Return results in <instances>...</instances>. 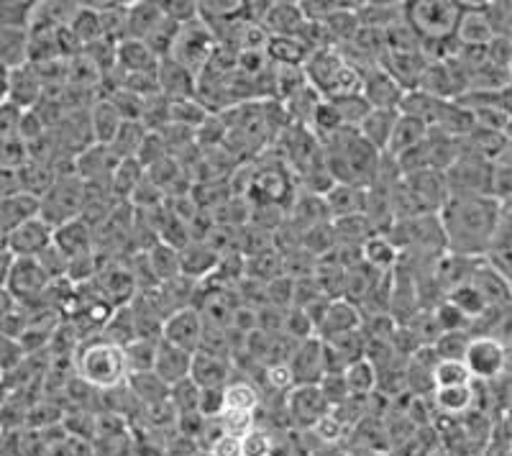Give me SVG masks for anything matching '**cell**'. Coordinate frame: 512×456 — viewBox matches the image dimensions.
<instances>
[{"label":"cell","mask_w":512,"mask_h":456,"mask_svg":"<svg viewBox=\"0 0 512 456\" xmlns=\"http://www.w3.org/2000/svg\"><path fill=\"white\" fill-rule=\"evenodd\" d=\"M505 211L495 198H451L438 213L446 254L484 259L492 254Z\"/></svg>","instance_id":"6da1fadb"},{"label":"cell","mask_w":512,"mask_h":456,"mask_svg":"<svg viewBox=\"0 0 512 456\" xmlns=\"http://www.w3.org/2000/svg\"><path fill=\"white\" fill-rule=\"evenodd\" d=\"M75 372L85 385L105 392L118 390L131 377L126 349L103 336L80 341V346L75 349Z\"/></svg>","instance_id":"7a4b0ae2"},{"label":"cell","mask_w":512,"mask_h":456,"mask_svg":"<svg viewBox=\"0 0 512 456\" xmlns=\"http://www.w3.org/2000/svg\"><path fill=\"white\" fill-rule=\"evenodd\" d=\"M405 18L420 41H443L456 36L461 0H413L405 3Z\"/></svg>","instance_id":"3957f363"},{"label":"cell","mask_w":512,"mask_h":456,"mask_svg":"<svg viewBox=\"0 0 512 456\" xmlns=\"http://www.w3.org/2000/svg\"><path fill=\"white\" fill-rule=\"evenodd\" d=\"M85 195H88L85 180H82L75 170L62 172V175L54 180L52 188L39 198V216L52 228H59L64 226V223L75 221V218L82 216Z\"/></svg>","instance_id":"277c9868"},{"label":"cell","mask_w":512,"mask_h":456,"mask_svg":"<svg viewBox=\"0 0 512 456\" xmlns=\"http://www.w3.org/2000/svg\"><path fill=\"white\" fill-rule=\"evenodd\" d=\"M218 52V39L213 36V31L203 24V18L192 21V24L180 26V34H177L175 49H172V57L175 62H180L185 70H190L192 75L200 77L205 72V67L213 62Z\"/></svg>","instance_id":"5b68a950"},{"label":"cell","mask_w":512,"mask_h":456,"mask_svg":"<svg viewBox=\"0 0 512 456\" xmlns=\"http://www.w3.org/2000/svg\"><path fill=\"white\" fill-rule=\"evenodd\" d=\"M443 175L451 198H492V162L459 152Z\"/></svg>","instance_id":"8992f818"},{"label":"cell","mask_w":512,"mask_h":456,"mask_svg":"<svg viewBox=\"0 0 512 456\" xmlns=\"http://www.w3.org/2000/svg\"><path fill=\"white\" fill-rule=\"evenodd\" d=\"M52 280L39 264V259H16L11 269V280H8V293L29 310L44 308Z\"/></svg>","instance_id":"52a82bcc"},{"label":"cell","mask_w":512,"mask_h":456,"mask_svg":"<svg viewBox=\"0 0 512 456\" xmlns=\"http://www.w3.org/2000/svg\"><path fill=\"white\" fill-rule=\"evenodd\" d=\"M464 362L472 372L474 382H495L505 377V364H507V349L505 341L497 336L477 334L469 344L464 354Z\"/></svg>","instance_id":"ba28073f"},{"label":"cell","mask_w":512,"mask_h":456,"mask_svg":"<svg viewBox=\"0 0 512 456\" xmlns=\"http://www.w3.org/2000/svg\"><path fill=\"white\" fill-rule=\"evenodd\" d=\"M287 364H290L292 375H295V387L320 385V380L328 375L326 346H323V341H320L318 336L295 341L290 354H287Z\"/></svg>","instance_id":"9c48e42d"},{"label":"cell","mask_w":512,"mask_h":456,"mask_svg":"<svg viewBox=\"0 0 512 456\" xmlns=\"http://www.w3.org/2000/svg\"><path fill=\"white\" fill-rule=\"evenodd\" d=\"M54 244V228L41 216L21 223L6 236V249L16 259H36Z\"/></svg>","instance_id":"30bf717a"},{"label":"cell","mask_w":512,"mask_h":456,"mask_svg":"<svg viewBox=\"0 0 512 456\" xmlns=\"http://www.w3.org/2000/svg\"><path fill=\"white\" fill-rule=\"evenodd\" d=\"M287 413L297 428H315L331 413L318 385H297L287 392Z\"/></svg>","instance_id":"8fae6325"},{"label":"cell","mask_w":512,"mask_h":456,"mask_svg":"<svg viewBox=\"0 0 512 456\" xmlns=\"http://www.w3.org/2000/svg\"><path fill=\"white\" fill-rule=\"evenodd\" d=\"M162 339L169 344L180 346L185 351H200L205 341V321L200 316L198 308H180L164 321L162 326Z\"/></svg>","instance_id":"7c38bea8"},{"label":"cell","mask_w":512,"mask_h":456,"mask_svg":"<svg viewBox=\"0 0 512 456\" xmlns=\"http://www.w3.org/2000/svg\"><path fill=\"white\" fill-rule=\"evenodd\" d=\"M361 95L372 106V111H400L405 90L384 67H372L361 72Z\"/></svg>","instance_id":"4fadbf2b"},{"label":"cell","mask_w":512,"mask_h":456,"mask_svg":"<svg viewBox=\"0 0 512 456\" xmlns=\"http://www.w3.org/2000/svg\"><path fill=\"white\" fill-rule=\"evenodd\" d=\"M361 326H364V316H361L359 305L351 303L349 298H333L323 318H320L318 328H315V336L320 341H331L338 336L356 334V331H361Z\"/></svg>","instance_id":"5bb4252c"},{"label":"cell","mask_w":512,"mask_h":456,"mask_svg":"<svg viewBox=\"0 0 512 456\" xmlns=\"http://www.w3.org/2000/svg\"><path fill=\"white\" fill-rule=\"evenodd\" d=\"M497 39L484 3H461V18L456 26V41L461 47L484 49Z\"/></svg>","instance_id":"9a60e30c"},{"label":"cell","mask_w":512,"mask_h":456,"mask_svg":"<svg viewBox=\"0 0 512 456\" xmlns=\"http://www.w3.org/2000/svg\"><path fill=\"white\" fill-rule=\"evenodd\" d=\"M233 364L231 357L226 354H213V351H195L192 357L190 380L200 387V390H226L231 382Z\"/></svg>","instance_id":"2e32d148"},{"label":"cell","mask_w":512,"mask_h":456,"mask_svg":"<svg viewBox=\"0 0 512 456\" xmlns=\"http://www.w3.org/2000/svg\"><path fill=\"white\" fill-rule=\"evenodd\" d=\"M47 93V82L34 65H24L11 70V95L8 103H13L21 111H34Z\"/></svg>","instance_id":"e0dca14e"},{"label":"cell","mask_w":512,"mask_h":456,"mask_svg":"<svg viewBox=\"0 0 512 456\" xmlns=\"http://www.w3.org/2000/svg\"><path fill=\"white\" fill-rule=\"evenodd\" d=\"M192 357H195L192 351H185V349H180V346L159 339L157 362H154V375H157L162 382H167L169 387L180 385V382L190 380Z\"/></svg>","instance_id":"ac0fdd59"},{"label":"cell","mask_w":512,"mask_h":456,"mask_svg":"<svg viewBox=\"0 0 512 456\" xmlns=\"http://www.w3.org/2000/svg\"><path fill=\"white\" fill-rule=\"evenodd\" d=\"M118 157L111 152V147H105V144H93L82 154H77L75 164H72V170L82 177V180L93 185V182H111L113 172L118 167Z\"/></svg>","instance_id":"d6986e66"},{"label":"cell","mask_w":512,"mask_h":456,"mask_svg":"<svg viewBox=\"0 0 512 456\" xmlns=\"http://www.w3.org/2000/svg\"><path fill=\"white\" fill-rule=\"evenodd\" d=\"M159 93L167 100H187L198 98V77L190 70L175 62V59H162L157 70Z\"/></svg>","instance_id":"ffe728a7"},{"label":"cell","mask_w":512,"mask_h":456,"mask_svg":"<svg viewBox=\"0 0 512 456\" xmlns=\"http://www.w3.org/2000/svg\"><path fill=\"white\" fill-rule=\"evenodd\" d=\"M326 208L331 221L351 216H367V188H356V185H333L326 195Z\"/></svg>","instance_id":"44dd1931"},{"label":"cell","mask_w":512,"mask_h":456,"mask_svg":"<svg viewBox=\"0 0 512 456\" xmlns=\"http://www.w3.org/2000/svg\"><path fill=\"white\" fill-rule=\"evenodd\" d=\"M431 65L428 59H425L423 52H402V54H384L382 67L395 77L397 82L402 85L405 93L410 90L420 88V80L425 75V67Z\"/></svg>","instance_id":"7402d4cb"},{"label":"cell","mask_w":512,"mask_h":456,"mask_svg":"<svg viewBox=\"0 0 512 456\" xmlns=\"http://www.w3.org/2000/svg\"><path fill=\"white\" fill-rule=\"evenodd\" d=\"M162 59L149 49L146 41L123 39L118 44V62L116 67L123 75H157Z\"/></svg>","instance_id":"603a6c76"},{"label":"cell","mask_w":512,"mask_h":456,"mask_svg":"<svg viewBox=\"0 0 512 456\" xmlns=\"http://www.w3.org/2000/svg\"><path fill=\"white\" fill-rule=\"evenodd\" d=\"M54 246L70 262L77 257H85V254H93V226L82 218H75V221L54 228Z\"/></svg>","instance_id":"cb8c5ba5"},{"label":"cell","mask_w":512,"mask_h":456,"mask_svg":"<svg viewBox=\"0 0 512 456\" xmlns=\"http://www.w3.org/2000/svg\"><path fill=\"white\" fill-rule=\"evenodd\" d=\"M164 21V8L159 0H134L128 3V39L146 41Z\"/></svg>","instance_id":"d4e9b609"},{"label":"cell","mask_w":512,"mask_h":456,"mask_svg":"<svg viewBox=\"0 0 512 456\" xmlns=\"http://www.w3.org/2000/svg\"><path fill=\"white\" fill-rule=\"evenodd\" d=\"M305 16L300 8V0H272L269 6L267 21H264V31L269 36H297V31L303 29Z\"/></svg>","instance_id":"484cf974"},{"label":"cell","mask_w":512,"mask_h":456,"mask_svg":"<svg viewBox=\"0 0 512 456\" xmlns=\"http://www.w3.org/2000/svg\"><path fill=\"white\" fill-rule=\"evenodd\" d=\"M397 118H400V111H369V116L361 121L356 131H359V136L367 141L369 147L384 154L387 147H390L392 134H395Z\"/></svg>","instance_id":"4316f807"},{"label":"cell","mask_w":512,"mask_h":456,"mask_svg":"<svg viewBox=\"0 0 512 456\" xmlns=\"http://www.w3.org/2000/svg\"><path fill=\"white\" fill-rule=\"evenodd\" d=\"M39 216V198L31 193H16L11 198L0 200V234L8 236L13 228Z\"/></svg>","instance_id":"83f0119b"},{"label":"cell","mask_w":512,"mask_h":456,"mask_svg":"<svg viewBox=\"0 0 512 456\" xmlns=\"http://www.w3.org/2000/svg\"><path fill=\"white\" fill-rule=\"evenodd\" d=\"M356 16H359L361 29L387 34V31L405 21V3H359Z\"/></svg>","instance_id":"f1b7e54d"},{"label":"cell","mask_w":512,"mask_h":456,"mask_svg":"<svg viewBox=\"0 0 512 456\" xmlns=\"http://www.w3.org/2000/svg\"><path fill=\"white\" fill-rule=\"evenodd\" d=\"M264 54L274 67H282V70H287V67L303 70L305 62L310 59L308 47L297 36H269Z\"/></svg>","instance_id":"f546056e"},{"label":"cell","mask_w":512,"mask_h":456,"mask_svg":"<svg viewBox=\"0 0 512 456\" xmlns=\"http://www.w3.org/2000/svg\"><path fill=\"white\" fill-rule=\"evenodd\" d=\"M121 126L123 116L116 111V106L108 98H98L90 106V131H93L95 144H105L108 147Z\"/></svg>","instance_id":"4dcf8cb0"},{"label":"cell","mask_w":512,"mask_h":456,"mask_svg":"<svg viewBox=\"0 0 512 456\" xmlns=\"http://www.w3.org/2000/svg\"><path fill=\"white\" fill-rule=\"evenodd\" d=\"M0 65L8 70L29 65V29L0 26Z\"/></svg>","instance_id":"1f68e13d"},{"label":"cell","mask_w":512,"mask_h":456,"mask_svg":"<svg viewBox=\"0 0 512 456\" xmlns=\"http://www.w3.org/2000/svg\"><path fill=\"white\" fill-rule=\"evenodd\" d=\"M152 131L146 129L141 121H123V126L118 129V134L113 136V141L108 144L111 152L116 154L118 162H128V159H139L141 147H144V141L149 139Z\"/></svg>","instance_id":"d6a6232c"},{"label":"cell","mask_w":512,"mask_h":456,"mask_svg":"<svg viewBox=\"0 0 512 456\" xmlns=\"http://www.w3.org/2000/svg\"><path fill=\"white\" fill-rule=\"evenodd\" d=\"M428 126L420 121H415V118L410 116H402L397 118V126H395V134H392V141H390V147H387V157L392 159H400L402 154H408L410 149H415L420 144V141L428 136Z\"/></svg>","instance_id":"836d02e7"},{"label":"cell","mask_w":512,"mask_h":456,"mask_svg":"<svg viewBox=\"0 0 512 456\" xmlns=\"http://www.w3.org/2000/svg\"><path fill=\"white\" fill-rule=\"evenodd\" d=\"M433 403L446 416H464L466 410H472V405L477 403V387H436L433 390Z\"/></svg>","instance_id":"e575fe53"},{"label":"cell","mask_w":512,"mask_h":456,"mask_svg":"<svg viewBox=\"0 0 512 456\" xmlns=\"http://www.w3.org/2000/svg\"><path fill=\"white\" fill-rule=\"evenodd\" d=\"M361 259L374 269V272H387L400 259V246L387 234H374L367 244L361 246Z\"/></svg>","instance_id":"d590c367"},{"label":"cell","mask_w":512,"mask_h":456,"mask_svg":"<svg viewBox=\"0 0 512 456\" xmlns=\"http://www.w3.org/2000/svg\"><path fill=\"white\" fill-rule=\"evenodd\" d=\"M126 387L134 392V398H139L141 403H146L149 408H157V405L169 403V390L172 387L167 382L159 380L154 372H139V375L128 377Z\"/></svg>","instance_id":"8d00e7d4"},{"label":"cell","mask_w":512,"mask_h":456,"mask_svg":"<svg viewBox=\"0 0 512 456\" xmlns=\"http://www.w3.org/2000/svg\"><path fill=\"white\" fill-rule=\"evenodd\" d=\"M226 410H239V413H254L262 405V392L251 380H231L223 390Z\"/></svg>","instance_id":"74e56055"},{"label":"cell","mask_w":512,"mask_h":456,"mask_svg":"<svg viewBox=\"0 0 512 456\" xmlns=\"http://www.w3.org/2000/svg\"><path fill=\"white\" fill-rule=\"evenodd\" d=\"M146 180V170L141 167L139 159H128L116 167L111 177V188L116 200H131L136 195V190L141 188V182Z\"/></svg>","instance_id":"f35d334b"},{"label":"cell","mask_w":512,"mask_h":456,"mask_svg":"<svg viewBox=\"0 0 512 456\" xmlns=\"http://www.w3.org/2000/svg\"><path fill=\"white\" fill-rule=\"evenodd\" d=\"M344 377H346V385H349V390L354 398H367L369 392L377 390V385H379L377 367H374L372 359H367V357L351 364V367L344 372Z\"/></svg>","instance_id":"ab89813d"},{"label":"cell","mask_w":512,"mask_h":456,"mask_svg":"<svg viewBox=\"0 0 512 456\" xmlns=\"http://www.w3.org/2000/svg\"><path fill=\"white\" fill-rule=\"evenodd\" d=\"M159 339H149V336H139L126 346V362L131 375L139 372H154V362H157Z\"/></svg>","instance_id":"60d3db41"},{"label":"cell","mask_w":512,"mask_h":456,"mask_svg":"<svg viewBox=\"0 0 512 456\" xmlns=\"http://www.w3.org/2000/svg\"><path fill=\"white\" fill-rule=\"evenodd\" d=\"M328 103L336 108L338 118H341V123H344V129H359L361 121H364V118L369 116V111H372V106H369L361 93L331 98Z\"/></svg>","instance_id":"b9f144b4"},{"label":"cell","mask_w":512,"mask_h":456,"mask_svg":"<svg viewBox=\"0 0 512 456\" xmlns=\"http://www.w3.org/2000/svg\"><path fill=\"white\" fill-rule=\"evenodd\" d=\"M433 385L436 387H461L474 385V377L464 359H438L433 369Z\"/></svg>","instance_id":"7bdbcfd3"},{"label":"cell","mask_w":512,"mask_h":456,"mask_svg":"<svg viewBox=\"0 0 512 456\" xmlns=\"http://www.w3.org/2000/svg\"><path fill=\"white\" fill-rule=\"evenodd\" d=\"M472 339V331H451V334H441L433 341V351H436L438 359H464Z\"/></svg>","instance_id":"ee69618b"},{"label":"cell","mask_w":512,"mask_h":456,"mask_svg":"<svg viewBox=\"0 0 512 456\" xmlns=\"http://www.w3.org/2000/svg\"><path fill=\"white\" fill-rule=\"evenodd\" d=\"M320 392H323V398L328 400V405H331V410L341 408L344 403H349L354 395H351L349 385H346V377L338 375V372H331V375H326L323 380H320Z\"/></svg>","instance_id":"f6af8a7d"},{"label":"cell","mask_w":512,"mask_h":456,"mask_svg":"<svg viewBox=\"0 0 512 456\" xmlns=\"http://www.w3.org/2000/svg\"><path fill=\"white\" fill-rule=\"evenodd\" d=\"M241 444H244V456H274V441L264 428L246 433Z\"/></svg>","instance_id":"bcb514c9"},{"label":"cell","mask_w":512,"mask_h":456,"mask_svg":"<svg viewBox=\"0 0 512 456\" xmlns=\"http://www.w3.org/2000/svg\"><path fill=\"white\" fill-rule=\"evenodd\" d=\"M264 375H267L269 387H272V390H277V392H282L285 398H287V392L295 387V375H292V369H290V364H287V362L269 364Z\"/></svg>","instance_id":"7dc6e473"},{"label":"cell","mask_w":512,"mask_h":456,"mask_svg":"<svg viewBox=\"0 0 512 456\" xmlns=\"http://www.w3.org/2000/svg\"><path fill=\"white\" fill-rule=\"evenodd\" d=\"M24 113L21 108H16L13 103L0 106V141L13 139L21 131V121H24Z\"/></svg>","instance_id":"c3c4849f"},{"label":"cell","mask_w":512,"mask_h":456,"mask_svg":"<svg viewBox=\"0 0 512 456\" xmlns=\"http://www.w3.org/2000/svg\"><path fill=\"white\" fill-rule=\"evenodd\" d=\"M208 456H244V444H241V439H236V436L223 433V436H218V439L208 446Z\"/></svg>","instance_id":"681fc988"},{"label":"cell","mask_w":512,"mask_h":456,"mask_svg":"<svg viewBox=\"0 0 512 456\" xmlns=\"http://www.w3.org/2000/svg\"><path fill=\"white\" fill-rule=\"evenodd\" d=\"M18 305L21 303H18L11 293H8V287H0V326H3V323H6L13 313H16Z\"/></svg>","instance_id":"f907efd6"},{"label":"cell","mask_w":512,"mask_h":456,"mask_svg":"<svg viewBox=\"0 0 512 456\" xmlns=\"http://www.w3.org/2000/svg\"><path fill=\"white\" fill-rule=\"evenodd\" d=\"M16 257H13L8 249H0V287H8V280H11V269Z\"/></svg>","instance_id":"816d5d0a"},{"label":"cell","mask_w":512,"mask_h":456,"mask_svg":"<svg viewBox=\"0 0 512 456\" xmlns=\"http://www.w3.org/2000/svg\"><path fill=\"white\" fill-rule=\"evenodd\" d=\"M11 95V70L0 65V106H6Z\"/></svg>","instance_id":"f5cc1de1"},{"label":"cell","mask_w":512,"mask_h":456,"mask_svg":"<svg viewBox=\"0 0 512 456\" xmlns=\"http://www.w3.org/2000/svg\"><path fill=\"white\" fill-rule=\"evenodd\" d=\"M492 264H495V267L500 269V275L505 277L507 290H510V295H512V262H492Z\"/></svg>","instance_id":"db71d44e"},{"label":"cell","mask_w":512,"mask_h":456,"mask_svg":"<svg viewBox=\"0 0 512 456\" xmlns=\"http://www.w3.org/2000/svg\"><path fill=\"white\" fill-rule=\"evenodd\" d=\"M505 111L512 116V82H510V88L505 90Z\"/></svg>","instance_id":"11a10c76"},{"label":"cell","mask_w":512,"mask_h":456,"mask_svg":"<svg viewBox=\"0 0 512 456\" xmlns=\"http://www.w3.org/2000/svg\"><path fill=\"white\" fill-rule=\"evenodd\" d=\"M510 75H512V65H510Z\"/></svg>","instance_id":"9f6ffc18"},{"label":"cell","mask_w":512,"mask_h":456,"mask_svg":"<svg viewBox=\"0 0 512 456\" xmlns=\"http://www.w3.org/2000/svg\"><path fill=\"white\" fill-rule=\"evenodd\" d=\"M510 6H512V3H510Z\"/></svg>","instance_id":"6f0895ef"},{"label":"cell","mask_w":512,"mask_h":456,"mask_svg":"<svg viewBox=\"0 0 512 456\" xmlns=\"http://www.w3.org/2000/svg\"><path fill=\"white\" fill-rule=\"evenodd\" d=\"M0 428H3V426H0Z\"/></svg>","instance_id":"680465c9"}]
</instances>
